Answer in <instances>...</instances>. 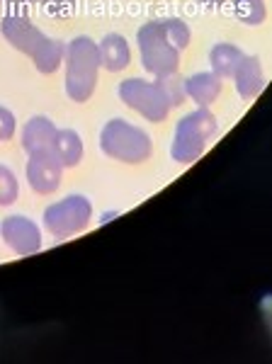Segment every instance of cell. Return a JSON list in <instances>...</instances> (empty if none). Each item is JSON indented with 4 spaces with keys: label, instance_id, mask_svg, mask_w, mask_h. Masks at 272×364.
Returning <instances> with one entry per match:
<instances>
[{
    "label": "cell",
    "instance_id": "obj_9",
    "mask_svg": "<svg viewBox=\"0 0 272 364\" xmlns=\"http://www.w3.org/2000/svg\"><path fill=\"white\" fill-rule=\"evenodd\" d=\"M0 32H3V37L8 39L17 51H22V54H27V56L32 54L37 42L44 37V34L32 25V20H29L25 13H17V10H8V13L0 17Z\"/></svg>",
    "mask_w": 272,
    "mask_h": 364
},
{
    "label": "cell",
    "instance_id": "obj_17",
    "mask_svg": "<svg viewBox=\"0 0 272 364\" xmlns=\"http://www.w3.org/2000/svg\"><path fill=\"white\" fill-rule=\"evenodd\" d=\"M234 13L244 25L258 27L268 17V8H265V0H234Z\"/></svg>",
    "mask_w": 272,
    "mask_h": 364
},
{
    "label": "cell",
    "instance_id": "obj_15",
    "mask_svg": "<svg viewBox=\"0 0 272 364\" xmlns=\"http://www.w3.org/2000/svg\"><path fill=\"white\" fill-rule=\"evenodd\" d=\"M51 151L56 154L58 163L63 168H75L83 161V151L85 149H83V139L78 132H73V129H58Z\"/></svg>",
    "mask_w": 272,
    "mask_h": 364
},
{
    "label": "cell",
    "instance_id": "obj_19",
    "mask_svg": "<svg viewBox=\"0 0 272 364\" xmlns=\"http://www.w3.org/2000/svg\"><path fill=\"white\" fill-rule=\"evenodd\" d=\"M156 83L161 85L165 100H168L170 109L173 107H180L182 102H185V83H182V78H177V73H168V75H161V78H156Z\"/></svg>",
    "mask_w": 272,
    "mask_h": 364
},
{
    "label": "cell",
    "instance_id": "obj_12",
    "mask_svg": "<svg viewBox=\"0 0 272 364\" xmlns=\"http://www.w3.org/2000/svg\"><path fill=\"white\" fill-rule=\"evenodd\" d=\"M100 49V63L110 70V73H120L132 63V49L129 42L117 32H110L103 37V42L98 44Z\"/></svg>",
    "mask_w": 272,
    "mask_h": 364
},
{
    "label": "cell",
    "instance_id": "obj_22",
    "mask_svg": "<svg viewBox=\"0 0 272 364\" xmlns=\"http://www.w3.org/2000/svg\"><path fill=\"white\" fill-rule=\"evenodd\" d=\"M34 3H41L51 10H68L73 5V0H34Z\"/></svg>",
    "mask_w": 272,
    "mask_h": 364
},
{
    "label": "cell",
    "instance_id": "obj_14",
    "mask_svg": "<svg viewBox=\"0 0 272 364\" xmlns=\"http://www.w3.org/2000/svg\"><path fill=\"white\" fill-rule=\"evenodd\" d=\"M63 54H66V44H61L58 39H51V37H41L34 51L29 54V58L34 61V68L44 75H51L56 73L58 66L63 63Z\"/></svg>",
    "mask_w": 272,
    "mask_h": 364
},
{
    "label": "cell",
    "instance_id": "obj_2",
    "mask_svg": "<svg viewBox=\"0 0 272 364\" xmlns=\"http://www.w3.org/2000/svg\"><path fill=\"white\" fill-rule=\"evenodd\" d=\"M100 149L112 161L129 163V166L149 161L153 154V144L149 134L144 129L134 127L132 122L120 119V117L110 119L103 127V132H100Z\"/></svg>",
    "mask_w": 272,
    "mask_h": 364
},
{
    "label": "cell",
    "instance_id": "obj_7",
    "mask_svg": "<svg viewBox=\"0 0 272 364\" xmlns=\"http://www.w3.org/2000/svg\"><path fill=\"white\" fill-rule=\"evenodd\" d=\"M0 236H3L5 245L15 252V255L29 257L41 250V231L29 216L13 214L3 219L0 224Z\"/></svg>",
    "mask_w": 272,
    "mask_h": 364
},
{
    "label": "cell",
    "instance_id": "obj_11",
    "mask_svg": "<svg viewBox=\"0 0 272 364\" xmlns=\"http://www.w3.org/2000/svg\"><path fill=\"white\" fill-rule=\"evenodd\" d=\"M182 83H185V95L192 97L199 107H209L221 95V87H224L221 75H216L214 70H199V73H192Z\"/></svg>",
    "mask_w": 272,
    "mask_h": 364
},
{
    "label": "cell",
    "instance_id": "obj_16",
    "mask_svg": "<svg viewBox=\"0 0 272 364\" xmlns=\"http://www.w3.org/2000/svg\"><path fill=\"white\" fill-rule=\"evenodd\" d=\"M241 58H244V51H241L239 46L229 44V42H221V44L211 46L209 66H211V70H214L216 75H221V78H231Z\"/></svg>",
    "mask_w": 272,
    "mask_h": 364
},
{
    "label": "cell",
    "instance_id": "obj_20",
    "mask_svg": "<svg viewBox=\"0 0 272 364\" xmlns=\"http://www.w3.org/2000/svg\"><path fill=\"white\" fill-rule=\"evenodd\" d=\"M20 197V182L8 166L0 163V207H10Z\"/></svg>",
    "mask_w": 272,
    "mask_h": 364
},
{
    "label": "cell",
    "instance_id": "obj_4",
    "mask_svg": "<svg viewBox=\"0 0 272 364\" xmlns=\"http://www.w3.org/2000/svg\"><path fill=\"white\" fill-rule=\"evenodd\" d=\"M136 44H139L141 63H144V68L151 75L161 78V75L177 73V68H180V51L165 39L158 20L141 25L139 34H136Z\"/></svg>",
    "mask_w": 272,
    "mask_h": 364
},
{
    "label": "cell",
    "instance_id": "obj_1",
    "mask_svg": "<svg viewBox=\"0 0 272 364\" xmlns=\"http://www.w3.org/2000/svg\"><path fill=\"white\" fill-rule=\"evenodd\" d=\"M66 66V95L73 102H88L98 87V70H100V49L98 42L85 34L70 39L63 54Z\"/></svg>",
    "mask_w": 272,
    "mask_h": 364
},
{
    "label": "cell",
    "instance_id": "obj_5",
    "mask_svg": "<svg viewBox=\"0 0 272 364\" xmlns=\"http://www.w3.org/2000/svg\"><path fill=\"white\" fill-rule=\"evenodd\" d=\"M120 100L129 109H134L136 114H141L153 124H161L170 114V105L156 80L151 83L144 78H127L124 83H120Z\"/></svg>",
    "mask_w": 272,
    "mask_h": 364
},
{
    "label": "cell",
    "instance_id": "obj_25",
    "mask_svg": "<svg viewBox=\"0 0 272 364\" xmlns=\"http://www.w3.org/2000/svg\"><path fill=\"white\" fill-rule=\"evenodd\" d=\"M0 8H3V0H0Z\"/></svg>",
    "mask_w": 272,
    "mask_h": 364
},
{
    "label": "cell",
    "instance_id": "obj_18",
    "mask_svg": "<svg viewBox=\"0 0 272 364\" xmlns=\"http://www.w3.org/2000/svg\"><path fill=\"white\" fill-rule=\"evenodd\" d=\"M158 22H161V29H163L165 39H168V42L173 44L177 51H182V49H187V46H190V39H192L190 27H187L180 17H165V20H158Z\"/></svg>",
    "mask_w": 272,
    "mask_h": 364
},
{
    "label": "cell",
    "instance_id": "obj_6",
    "mask_svg": "<svg viewBox=\"0 0 272 364\" xmlns=\"http://www.w3.org/2000/svg\"><path fill=\"white\" fill-rule=\"evenodd\" d=\"M93 219V204L83 195H68L44 211V226L54 238H70L80 233Z\"/></svg>",
    "mask_w": 272,
    "mask_h": 364
},
{
    "label": "cell",
    "instance_id": "obj_21",
    "mask_svg": "<svg viewBox=\"0 0 272 364\" xmlns=\"http://www.w3.org/2000/svg\"><path fill=\"white\" fill-rule=\"evenodd\" d=\"M17 132V119L8 107L0 105V141H10Z\"/></svg>",
    "mask_w": 272,
    "mask_h": 364
},
{
    "label": "cell",
    "instance_id": "obj_3",
    "mask_svg": "<svg viewBox=\"0 0 272 364\" xmlns=\"http://www.w3.org/2000/svg\"><path fill=\"white\" fill-rule=\"evenodd\" d=\"M219 129L216 117L206 107L192 109L190 114H185L175 127L173 144H170V156L177 163H194L199 161V156L204 154L206 144L214 139Z\"/></svg>",
    "mask_w": 272,
    "mask_h": 364
},
{
    "label": "cell",
    "instance_id": "obj_23",
    "mask_svg": "<svg viewBox=\"0 0 272 364\" xmlns=\"http://www.w3.org/2000/svg\"><path fill=\"white\" fill-rule=\"evenodd\" d=\"M197 3H202V5H209V8H216V5H221L224 0H197Z\"/></svg>",
    "mask_w": 272,
    "mask_h": 364
},
{
    "label": "cell",
    "instance_id": "obj_10",
    "mask_svg": "<svg viewBox=\"0 0 272 364\" xmlns=\"http://www.w3.org/2000/svg\"><path fill=\"white\" fill-rule=\"evenodd\" d=\"M234 85L239 90V95L244 100H253L263 90L265 85V75H263V66H260L258 56H246L239 61V66L234 70Z\"/></svg>",
    "mask_w": 272,
    "mask_h": 364
},
{
    "label": "cell",
    "instance_id": "obj_24",
    "mask_svg": "<svg viewBox=\"0 0 272 364\" xmlns=\"http://www.w3.org/2000/svg\"><path fill=\"white\" fill-rule=\"evenodd\" d=\"M13 5H27V3H34V0H10Z\"/></svg>",
    "mask_w": 272,
    "mask_h": 364
},
{
    "label": "cell",
    "instance_id": "obj_13",
    "mask_svg": "<svg viewBox=\"0 0 272 364\" xmlns=\"http://www.w3.org/2000/svg\"><path fill=\"white\" fill-rule=\"evenodd\" d=\"M56 132L58 129L49 117H32L25 124V129H22V149H25L27 154L49 151L51 146H54Z\"/></svg>",
    "mask_w": 272,
    "mask_h": 364
},
{
    "label": "cell",
    "instance_id": "obj_8",
    "mask_svg": "<svg viewBox=\"0 0 272 364\" xmlns=\"http://www.w3.org/2000/svg\"><path fill=\"white\" fill-rule=\"evenodd\" d=\"M63 166L54 151H34L27 161V182L37 195H51L61 187Z\"/></svg>",
    "mask_w": 272,
    "mask_h": 364
}]
</instances>
